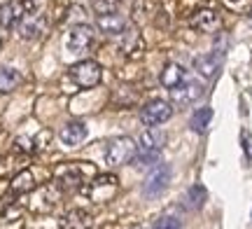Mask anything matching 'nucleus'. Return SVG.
<instances>
[{"instance_id":"obj_5","label":"nucleus","mask_w":252,"mask_h":229,"mask_svg":"<svg viewBox=\"0 0 252 229\" xmlns=\"http://www.w3.org/2000/svg\"><path fill=\"white\" fill-rule=\"evenodd\" d=\"M94 28L87 26V24H77L68 31L65 35V49L70 54H84L91 45H94Z\"/></svg>"},{"instance_id":"obj_15","label":"nucleus","mask_w":252,"mask_h":229,"mask_svg":"<svg viewBox=\"0 0 252 229\" xmlns=\"http://www.w3.org/2000/svg\"><path fill=\"white\" fill-rule=\"evenodd\" d=\"M159 80H161V84L166 89H175L182 82H187V73H185V68L180 64H166L161 75H159Z\"/></svg>"},{"instance_id":"obj_12","label":"nucleus","mask_w":252,"mask_h":229,"mask_svg":"<svg viewBox=\"0 0 252 229\" xmlns=\"http://www.w3.org/2000/svg\"><path fill=\"white\" fill-rule=\"evenodd\" d=\"M222 68V59L215 54H201L194 59V70H196L203 80H213Z\"/></svg>"},{"instance_id":"obj_19","label":"nucleus","mask_w":252,"mask_h":229,"mask_svg":"<svg viewBox=\"0 0 252 229\" xmlns=\"http://www.w3.org/2000/svg\"><path fill=\"white\" fill-rule=\"evenodd\" d=\"M210 119H213V110L210 108H201V110H196L191 115L189 127H191V131H196V133H203L208 129V124H210Z\"/></svg>"},{"instance_id":"obj_6","label":"nucleus","mask_w":252,"mask_h":229,"mask_svg":"<svg viewBox=\"0 0 252 229\" xmlns=\"http://www.w3.org/2000/svg\"><path fill=\"white\" fill-rule=\"evenodd\" d=\"M171 185V166H154L152 171H150V175L145 178V183H143V194L145 196H159V194L166 190Z\"/></svg>"},{"instance_id":"obj_13","label":"nucleus","mask_w":252,"mask_h":229,"mask_svg":"<svg viewBox=\"0 0 252 229\" xmlns=\"http://www.w3.org/2000/svg\"><path fill=\"white\" fill-rule=\"evenodd\" d=\"M171 92H173V103H178V105H191L203 94V87L198 82H182L180 87H175Z\"/></svg>"},{"instance_id":"obj_2","label":"nucleus","mask_w":252,"mask_h":229,"mask_svg":"<svg viewBox=\"0 0 252 229\" xmlns=\"http://www.w3.org/2000/svg\"><path fill=\"white\" fill-rule=\"evenodd\" d=\"M135 152V140L128 136H117V138H110L105 143V150H103V157H105V164L108 166H124L128 162H133Z\"/></svg>"},{"instance_id":"obj_21","label":"nucleus","mask_w":252,"mask_h":229,"mask_svg":"<svg viewBox=\"0 0 252 229\" xmlns=\"http://www.w3.org/2000/svg\"><path fill=\"white\" fill-rule=\"evenodd\" d=\"M119 5H122V0H94V12L96 14H115L119 12Z\"/></svg>"},{"instance_id":"obj_16","label":"nucleus","mask_w":252,"mask_h":229,"mask_svg":"<svg viewBox=\"0 0 252 229\" xmlns=\"http://www.w3.org/2000/svg\"><path fill=\"white\" fill-rule=\"evenodd\" d=\"M9 190L14 194H26V192H33L35 190V175L31 168H24V171H19L14 178H12V183H9Z\"/></svg>"},{"instance_id":"obj_10","label":"nucleus","mask_w":252,"mask_h":229,"mask_svg":"<svg viewBox=\"0 0 252 229\" xmlns=\"http://www.w3.org/2000/svg\"><path fill=\"white\" fill-rule=\"evenodd\" d=\"M96 24H98L100 31L110 37L124 35L126 28H128V21H126L124 17H119L117 12H115V14H100V17L96 19Z\"/></svg>"},{"instance_id":"obj_3","label":"nucleus","mask_w":252,"mask_h":229,"mask_svg":"<svg viewBox=\"0 0 252 229\" xmlns=\"http://www.w3.org/2000/svg\"><path fill=\"white\" fill-rule=\"evenodd\" d=\"M117 187H119L117 175L105 173V175H96V178H91V183L87 185V187H82V192L87 194L94 203H105V201H110V199L117 194Z\"/></svg>"},{"instance_id":"obj_9","label":"nucleus","mask_w":252,"mask_h":229,"mask_svg":"<svg viewBox=\"0 0 252 229\" xmlns=\"http://www.w3.org/2000/svg\"><path fill=\"white\" fill-rule=\"evenodd\" d=\"M26 14V9L21 5V0H9L0 5V26L2 28H14Z\"/></svg>"},{"instance_id":"obj_25","label":"nucleus","mask_w":252,"mask_h":229,"mask_svg":"<svg viewBox=\"0 0 252 229\" xmlns=\"http://www.w3.org/2000/svg\"><path fill=\"white\" fill-rule=\"evenodd\" d=\"M21 5H24V9L28 14V12H37V7L42 5V0H21Z\"/></svg>"},{"instance_id":"obj_8","label":"nucleus","mask_w":252,"mask_h":229,"mask_svg":"<svg viewBox=\"0 0 252 229\" xmlns=\"http://www.w3.org/2000/svg\"><path fill=\"white\" fill-rule=\"evenodd\" d=\"M17 31L24 40H37V37L47 31L45 14H40V12H28V14H24L21 21L17 24Z\"/></svg>"},{"instance_id":"obj_1","label":"nucleus","mask_w":252,"mask_h":229,"mask_svg":"<svg viewBox=\"0 0 252 229\" xmlns=\"http://www.w3.org/2000/svg\"><path fill=\"white\" fill-rule=\"evenodd\" d=\"M89 178H96V168H94V164H82V162L61 164L54 171V183L61 192H65V190H80L82 185H87Z\"/></svg>"},{"instance_id":"obj_22","label":"nucleus","mask_w":252,"mask_h":229,"mask_svg":"<svg viewBox=\"0 0 252 229\" xmlns=\"http://www.w3.org/2000/svg\"><path fill=\"white\" fill-rule=\"evenodd\" d=\"M152 229H182V222L175 215H161L159 220L154 222Z\"/></svg>"},{"instance_id":"obj_4","label":"nucleus","mask_w":252,"mask_h":229,"mask_svg":"<svg viewBox=\"0 0 252 229\" xmlns=\"http://www.w3.org/2000/svg\"><path fill=\"white\" fill-rule=\"evenodd\" d=\"M70 80L80 89H94L96 84L100 82V77H103V68H100L96 61H80V64H75L70 65Z\"/></svg>"},{"instance_id":"obj_14","label":"nucleus","mask_w":252,"mask_h":229,"mask_svg":"<svg viewBox=\"0 0 252 229\" xmlns=\"http://www.w3.org/2000/svg\"><path fill=\"white\" fill-rule=\"evenodd\" d=\"M87 136H89V129L84 122H68L61 129V140L65 145H80L87 140Z\"/></svg>"},{"instance_id":"obj_24","label":"nucleus","mask_w":252,"mask_h":229,"mask_svg":"<svg viewBox=\"0 0 252 229\" xmlns=\"http://www.w3.org/2000/svg\"><path fill=\"white\" fill-rule=\"evenodd\" d=\"M14 145H17L19 152H33V150H35V143H33L31 138H17Z\"/></svg>"},{"instance_id":"obj_17","label":"nucleus","mask_w":252,"mask_h":229,"mask_svg":"<svg viewBox=\"0 0 252 229\" xmlns=\"http://www.w3.org/2000/svg\"><path fill=\"white\" fill-rule=\"evenodd\" d=\"M91 225V215L87 211H70L61 222V229H87Z\"/></svg>"},{"instance_id":"obj_23","label":"nucleus","mask_w":252,"mask_h":229,"mask_svg":"<svg viewBox=\"0 0 252 229\" xmlns=\"http://www.w3.org/2000/svg\"><path fill=\"white\" fill-rule=\"evenodd\" d=\"M140 145H145V147H157V150H161V147H163V136L154 133V131H147V133H143V140H140Z\"/></svg>"},{"instance_id":"obj_20","label":"nucleus","mask_w":252,"mask_h":229,"mask_svg":"<svg viewBox=\"0 0 252 229\" xmlns=\"http://www.w3.org/2000/svg\"><path fill=\"white\" fill-rule=\"evenodd\" d=\"M208 199V192L203 185H191L187 192V203L191 206V208H201L203 206V201Z\"/></svg>"},{"instance_id":"obj_18","label":"nucleus","mask_w":252,"mask_h":229,"mask_svg":"<svg viewBox=\"0 0 252 229\" xmlns=\"http://www.w3.org/2000/svg\"><path fill=\"white\" fill-rule=\"evenodd\" d=\"M19 82H21V75H19V70H14V68H0V94H9L14 92L19 87Z\"/></svg>"},{"instance_id":"obj_11","label":"nucleus","mask_w":252,"mask_h":229,"mask_svg":"<svg viewBox=\"0 0 252 229\" xmlns=\"http://www.w3.org/2000/svg\"><path fill=\"white\" fill-rule=\"evenodd\" d=\"M191 26L201 31V33H215L217 28H220V14H217L215 9H198L196 14L191 17Z\"/></svg>"},{"instance_id":"obj_7","label":"nucleus","mask_w":252,"mask_h":229,"mask_svg":"<svg viewBox=\"0 0 252 229\" xmlns=\"http://www.w3.org/2000/svg\"><path fill=\"white\" fill-rule=\"evenodd\" d=\"M171 115H173L171 103L157 98V101H150L147 105H143V110H140V122H143L145 127H157V124H163L166 119H171Z\"/></svg>"}]
</instances>
